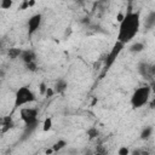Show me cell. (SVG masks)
<instances>
[{
	"label": "cell",
	"instance_id": "obj_1",
	"mask_svg": "<svg viewBox=\"0 0 155 155\" xmlns=\"http://www.w3.org/2000/svg\"><path fill=\"white\" fill-rule=\"evenodd\" d=\"M140 28V12L139 11H127L119 24V30L116 34V41L126 45L131 42Z\"/></svg>",
	"mask_w": 155,
	"mask_h": 155
},
{
	"label": "cell",
	"instance_id": "obj_2",
	"mask_svg": "<svg viewBox=\"0 0 155 155\" xmlns=\"http://www.w3.org/2000/svg\"><path fill=\"white\" fill-rule=\"evenodd\" d=\"M150 93H151V90H150L149 86H139V87H137L133 91V93L131 94V98H130L131 107L133 109L143 108L145 104H148V102L150 99Z\"/></svg>",
	"mask_w": 155,
	"mask_h": 155
},
{
	"label": "cell",
	"instance_id": "obj_3",
	"mask_svg": "<svg viewBox=\"0 0 155 155\" xmlns=\"http://www.w3.org/2000/svg\"><path fill=\"white\" fill-rule=\"evenodd\" d=\"M35 101H36V94L33 92V90L29 88L28 86H22L15 93L13 105L15 108H23V105L30 104Z\"/></svg>",
	"mask_w": 155,
	"mask_h": 155
},
{
	"label": "cell",
	"instance_id": "obj_4",
	"mask_svg": "<svg viewBox=\"0 0 155 155\" xmlns=\"http://www.w3.org/2000/svg\"><path fill=\"white\" fill-rule=\"evenodd\" d=\"M19 117L23 121L25 128H34L38 124V117H39V111L36 108L33 107H23L19 110Z\"/></svg>",
	"mask_w": 155,
	"mask_h": 155
},
{
	"label": "cell",
	"instance_id": "obj_5",
	"mask_svg": "<svg viewBox=\"0 0 155 155\" xmlns=\"http://www.w3.org/2000/svg\"><path fill=\"white\" fill-rule=\"evenodd\" d=\"M124 47H125V45L121 44V42H119V41H116V42L113 45L111 50L109 51V53H108L107 57H105V62H104L105 69H109V68L115 63V61H116L117 57L120 56V53H121V51L124 50Z\"/></svg>",
	"mask_w": 155,
	"mask_h": 155
},
{
	"label": "cell",
	"instance_id": "obj_6",
	"mask_svg": "<svg viewBox=\"0 0 155 155\" xmlns=\"http://www.w3.org/2000/svg\"><path fill=\"white\" fill-rule=\"evenodd\" d=\"M41 22H42L41 13H35V15L29 17V19H28V33H29V35L34 34L39 29V27L41 25Z\"/></svg>",
	"mask_w": 155,
	"mask_h": 155
},
{
	"label": "cell",
	"instance_id": "obj_7",
	"mask_svg": "<svg viewBox=\"0 0 155 155\" xmlns=\"http://www.w3.org/2000/svg\"><path fill=\"white\" fill-rule=\"evenodd\" d=\"M21 58L25 64H30V63H35L36 61V56L35 52L33 50H25L21 52Z\"/></svg>",
	"mask_w": 155,
	"mask_h": 155
},
{
	"label": "cell",
	"instance_id": "obj_8",
	"mask_svg": "<svg viewBox=\"0 0 155 155\" xmlns=\"http://www.w3.org/2000/svg\"><path fill=\"white\" fill-rule=\"evenodd\" d=\"M67 88H68V82H67V80H64V79H59V80H57L56 84H54V86H53L54 92L58 93V94L64 93V92L67 91Z\"/></svg>",
	"mask_w": 155,
	"mask_h": 155
},
{
	"label": "cell",
	"instance_id": "obj_9",
	"mask_svg": "<svg viewBox=\"0 0 155 155\" xmlns=\"http://www.w3.org/2000/svg\"><path fill=\"white\" fill-rule=\"evenodd\" d=\"M67 145H68V142H67L65 139H58L57 142H54V143H53V145L51 147V149L53 150V153H57V151H59V150L64 149Z\"/></svg>",
	"mask_w": 155,
	"mask_h": 155
},
{
	"label": "cell",
	"instance_id": "obj_10",
	"mask_svg": "<svg viewBox=\"0 0 155 155\" xmlns=\"http://www.w3.org/2000/svg\"><path fill=\"white\" fill-rule=\"evenodd\" d=\"M153 132H154V128L151 126H145L140 132V139H143V140L149 139L153 136Z\"/></svg>",
	"mask_w": 155,
	"mask_h": 155
},
{
	"label": "cell",
	"instance_id": "obj_11",
	"mask_svg": "<svg viewBox=\"0 0 155 155\" xmlns=\"http://www.w3.org/2000/svg\"><path fill=\"white\" fill-rule=\"evenodd\" d=\"M52 126H53V120H52V117L51 116H47V117H45L44 119V121H42V131L44 132H48V131H51L52 130Z\"/></svg>",
	"mask_w": 155,
	"mask_h": 155
},
{
	"label": "cell",
	"instance_id": "obj_12",
	"mask_svg": "<svg viewBox=\"0 0 155 155\" xmlns=\"http://www.w3.org/2000/svg\"><path fill=\"white\" fill-rule=\"evenodd\" d=\"M145 48V46H144V44L143 42H134V44H132L131 46H130V51L131 52H136V53H138V52H142L143 50Z\"/></svg>",
	"mask_w": 155,
	"mask_h": 155
},
{
	"label": "cell",
	"instance_id": "obj_13",
	"mask_svg": "<svg viewBox=\"0 0 155 155\" xmlns=\"http://www.w3.org/2000/svg\"><path fill=\"white\" fill-rule=\"evenodd\" d=\"M145 25L147 27H153L155 25V11H151L148 16H147V19H145Z\"/></svg>",
	"mask_w": 155,
	"mask_h": 155
},
{
	"label": "cell",
	"instance_id": "obj_14",
	"mask_svg": "<svg viewBox=\"0 0 155 155\" xmlns=\"http://www.w3.org/2000/svg\"><path fill=\"white\" fill-rule=\"evenodd\" d=\"M12 5H13V1L12 0H1L0 1V7L2 10H8Z\"/></svg>",
	"mask_w": 155,
	"mask_h": 155
},
{
	"label": "cell",
	"instance_id": "obj_15",
	"mask_svg": "<svg viewBox=\"0 0 155 155\" xmlns=\"http://www.w3.org/2000/svg\"><path fill=\"white\" fill-rule=\"evenodd\" d=\"M117 155H130V148L126 145H121L117 149Z\"/></svg>",
	"mask_w": 155,
	"mask_h": 155
},
{
	"label": "cell",
	"instance_id": "obj_16",
	"mask_svg": "<svg viewBox=\"0 0 155 155\" xmlns=\"http://www.w3.org/2000/svg\"><path fill=\"white\" fill-rule=\"evenodd\" d=\"M87 134L90 136V138H93V137H96V136L98 134V131H97L96 128H90V130L87 131Z\"/></svg>",
	"mask_w": 155,
	"mask_h": 155
},
{
	"label": "cell",
	"instance_id": "obj_17",
	"mask_svg": "<svg viewBox=\"0 0 155 155\" xmlns=\"http://www.w3.org/2000/svg\"><path fill=\"white\" fill-rule=\"evenodd\" d=\"M56 92H54V90H53V87H47V90H46V92H45V96L46 97H51V96H53Z\"/></svg>",
	"mask_w": 155,
	"mask_h": 155
}]
</instances>
